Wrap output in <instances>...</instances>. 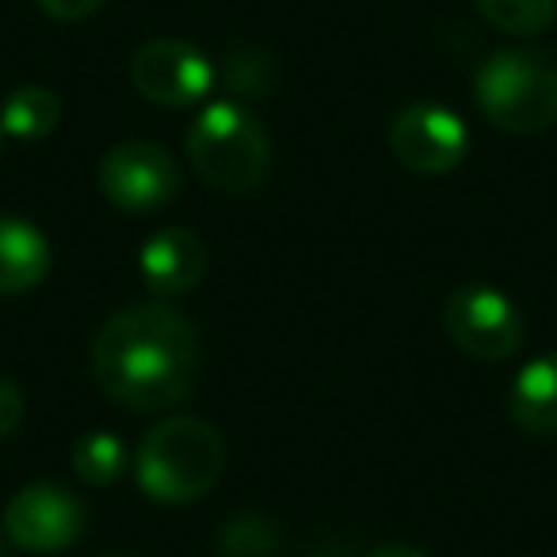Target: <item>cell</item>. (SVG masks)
I'll return each instance as SVG.
<instances>
[{"mask_svg":"<svg viewBox=\"0 0 557 557\" xmlns=\"http://www.w3.org/2000/svg\"><path fill=\"white\" fill-rule=\"evenodd\" d=\"M199 341L184 313L161 302L131 306L103 321L92 341V379L134 412L180 405L195 386Z\"/></svg>","mask_w":557,"mask_h":557,"instance_id":"6da1fadb","label":"cell"},{"mask_svg":"<svg viewBox=\"0 0 557 557\" xmlns=\"http://www.w3.org/2000/svg\"><path fill=\"white\" fill-rule=\"evenodd\" d=\"M225 466L222 435L199 417H169L146 432L134 455V478L157 504H187L214 488Z\"/></svg>","mask_w":557,"mask_h":557,"instance_id":"7a4b0ae2","label":"cell"},{"mask_svg":"<svg viewBox=\"0 0 557 557\" xmlns=\"http://www.w3.org/2000/svg\"><path fill=\"white\" fill-rule=\"evenodd\" d=\"M478 108L504 134H542L557 123V62L539 50H496L473 73Z\"/></svg>","mask_w":557,"mask_h":557,"instance_id":"3957f363","label":"cell"},{"mask_svg":"<svg viewBox=\"0 0 557 557\" xmlns=\"http://www.w3.org/2000/svg\"><path fill=\"white\" fill-rule=\"evenodd\" d=\"M187 161L214 191L245 195L260 187L271 164V141L263 123L233 100L210 103L187 131Z\"/></svg>","mask_w":557,"mask_h":557,"instance_id":"277c9868","label":"cell"},{"mask_svg":"<svg viewBox=\"0 0 557 557\" xmlns=\"http://www.w3.org/2000/svg\"><path fill=\"white\" fill-rule=\"evenodd\" d=\"M443 329L450 344L481 363H500L523 344V318L504 290L488 283H462L443 302Z\"/></svg>","mask_w":557,"mask_h":557,"instance_id":"5b68a950","label":"cell"},{"mask_svg":"<svg viewBox=\"0 0 557 557\" xmlns=\"http://www.w3.org/2000/svg\"><path fill=\"white\" fill-rule=\"evenodd\" d=\"M96 180L103 199L126 214H153L180 195V164L153 141L111 146L96 169Z\"/></svg>","mask_w":557,"mask_h":557,"instance_id":"8992f818","label":"cell"},{"mask_svg":"<svg viewBox=\"0 0 557 557\" xmlns=\"http://www.w3.org/2000/svg\"><path fill=\"white\" fill-rule=\"evenodd\" d=\"M470 149L466 123L443 103L417 100L389 123V153L417 176H447Z\"/></svg>","mask_w":557,"mask_h":557,"instance_id":"52a82bcc","label":"cell"},{"mask_svg":"<svg viewBox=\"0 0 557 557\" xmlns=\"http://www.w3.org/2000/svg\"><path fill=\"white\" fill-rule=\"evenodd\" d=\"M85 504L73 493H65L62 485H50V481L24 485L4 508V534L24 554H58L85 534Z\"/></svg>","mask_w":557,"mask_h":557,"instance_id":"ba28073f","label":"cell"},{"mask_svg":"<svg viewBox=\"0 0 557 557\" xmlns=\"http://www.w3.org/2000/svg\"><path fill=\"white\" fill-rule=\"evenodd\" d=\"M131 81L157 108H191L214 88V65L184 39H149L134 54Z\"/></svg>","mask_w":557,"mask_h":557,"instance_id":"9c48e42d","label":"cell"},{"mask_svg":"<svg viewBox=\"0 0 557 557\" xmlns=\"http://www.w3.org/2000/svg\"><path fill=\"white\" fill-rule=\"evenodd\" d=\"M202 271H207V245L187 225H164L138 252V275L157 298H180L195 290Z\"/></svg>","mask_w":557,"mask_h":557,"instance_id":"30bf717a","label":"cell"},{"mask_svg":"<svg viewBox=\"0 0 557 557\" xmlns=\"http://www.w3.org/2000/svg\"><path fill=\"white\" fill-rule=\"evenodd\" d=\"M50 240L39 225L0 214V295H24L50 275Z\"/></svg>","mask_w":557,"mask_h":557,"instance_id":"8fae6325","label":"cell"},{"mask_svg":"<svg viewBox=\"0 0 557 557\" xmlns=\"http://www.w3.org/2000/svg\"><path fill=\"white\" fill-rule=\"evenodd\" d=\"M508 412L523 432L557 435V351L534 356L508 389Z\"/></svg>","mask_w":557,"mask_h":557,"instance_id":"7c38bea8","label":"cell"},{"mask_svg":"<svg viewBox=\"0 0 557 557\" xmlns=\"http://www.w3.org/2000/svg\"><path fill=\"white\" fill-rule=\"evenodd\" d=\"M62 123V100L54 88L20 85L0 103V131L16 141H42Z\"/></svg>","mask_w":557,"mask_h":557,"instance_id":"4fadbf2b","label":"cell"},{"mask_svg":"<svg viewBox=\"0 0 557 557\" xmlns=\"http://www.w3.org/2000/svg\"><path fill=\"white\" fill-rule=\"evenodd\" d=\"M126 466H131V450H126V443L115 432H103L100 428V432H85L73 443V473H77L81 485H115L126 473Z\"/></svg>","mask_w":557,"mask_h":557,"instance_id":"5bb4252c","label":"cell"},{"mask_svg":"<svg viewBox=\"0 0 557 557\" xmlns=\"http://www.w3.org/2000/svg\"><path fill=\"white\" fill-rule=\"evenodd\" d=\"M478 12L504 35H542L557 20V0H473Z\"/></svg>","mask_w":557,"mask_h":557,"instance_id":"9a60e30c","label":"cell"},{"mask_svg":"<svg viewBox=\"0 0 557 557\" xmlns=\"http://www.w3.org/2000/svg\"><path fill=\"white\" fill-rule=\"evenodd\" d=\"M218 546H222L225 557H271L278 546V531L260 511H237V516L225 519Z\"/></svg>","mask_w":557,"mask_h":557,"instance_id":"2e32d148","label":"cell"},{"mask_svg":"<svg viewBox=\"0 0 557 557\" xmlns=\"http://www.w3.org/2000/svg\"><path fill=\"white\" fill-rule=\"evenodd\" d=\"M24 420V389L0 374V440H9Z\"/></svg>","mask_w":557,"mask_h":557,"instance_id":"e0dca14e","label":"cell"},{"mask_svg":"<svg viewBox=\"0 0 557 557\" xmlns=\"http://www.w3.org/2000/svg\"><path fill=\"white\" fill-rule=\"evenodd\" d=\"M50 20H62V24H77V20L100 12L108 0H35Z\"/></svg>","mask_w":557,"mask_h":557,"instance_id":"ac0fdd59","label":"cell"},{"mask_svg":"<svg viewBox=\"0 0 557 557\" xmlns=\"http://www.w3.org/2000/svg\"><path fill=\"white\" fill-rule=\"evenodd\" d=\"M371 557H428V554H420L417 546H379Z\"/></svg>","mask_w":557,"mask_h":557,"instance_id":"d6986e66","label":"cell"},{"mask_svg":"<svg viewBox=\"0 0 557 557\" xmlns=\"http://www.w3.org/2000/svg\"><path fill=\"white\" fill-rule=\"evenodd\" d=\"M96 557H134V554H123V549H108V554H96Z\"/></svg>","mask_w":557,"mask_h":557,"instance_id":"ffe728a7","label":"cell"},{"mask_svg":"<svg viewBox=\"0 0 557 557\" xmlns=\"http://www.w3.org/2000/svg\"><path fill=\"white\" fill-rule=\"evenodd\" d=\"M0 557H4V527H0Z\"/></svg>","mask_w":557,"mask_h":557,"instance_id":"44dd1931","label":"cell"},{"mask_svg":"<svg viewBox=\"0 0 557 557\" xmlns=\"http://www.w3.org/2000/svg\"><path fill=\"white\" fill-rule=\"evenodd\" d=\"M0 141H4V131H0Z\"/></svg>","mask_w":557,"mask_h":557,"instance_id":"7402d4cb","label":"cell"}]
</instances>
